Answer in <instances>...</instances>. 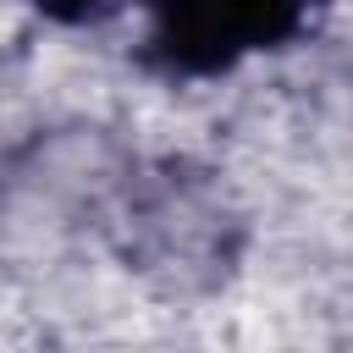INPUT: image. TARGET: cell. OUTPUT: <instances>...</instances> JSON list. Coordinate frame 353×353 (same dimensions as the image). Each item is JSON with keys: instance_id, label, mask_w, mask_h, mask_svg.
<instances>
[{"instance_id": "1", "label": "cell", "mask_w": 353, "mask_h": 353, "mask_svg": "<svg viewBox=\"0 0 353 353\" xmlns=\"http://www.w3.org/2000/svg\"><path fill=\"white\" fill-rule=\"evenodd\" d=\"M210 11V22L226 33V44L237 50V61L248 66L254 55H281L292 50L309 22H314V0H199Z\"/></svg>"}, {"instance_id": "2", "label": "cell", "mask_w": 353, "mask_h": 353, "mask_svg": "<svg viewBox=\"0 0 353 353\" xmlns=\"http://www.w3.org/2000/svg\"><path fill=\"white\" fill-rule=\"evenodd\" d=\"M39 22L50 28H66V33H83V28H105L110 17H121L132 0H22Z\"/></svg>"}]
</instances>
